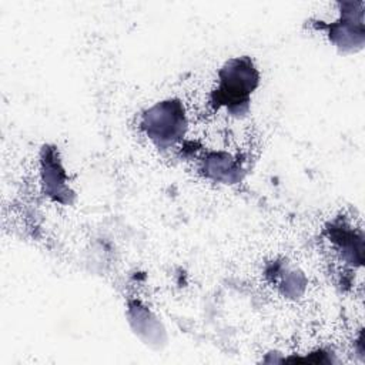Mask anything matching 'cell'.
Returning a JSON list of instances; mask_svg holds the SVG:
<instances>
[{
	"mask_svg": "<svg viewBox=\"0 0 365 365\" xmlns=\"http://www.w3.org/2000/svg\"><path fill=\"white\" fill-rule=\"evenodd\" d=\"M143 125L158 145H170L182 134L184 115L177 103L164 101L147 111Z\"/></svg>",
	"mask_w": 365,
	"mask_h": 365,
	"instance_id": "obj_1",
	"label": "cell"
},
{
	"mask_svg": "<svg viewBox=\"0 0 365 365\" xmlns=\"http://www.w3.org/2000/svg\"><path fill=\"white\" fill-rule=\"evenodd\" d=\"M257 84V73L248 60H232L221 73L220 97L234 107L247 103V96Z\"/></svg>",
	"mask_w": 365,
	"mask_h": 365,
	"instance_id": "obj_2",
	"label": "cell"
}]
</instances>
